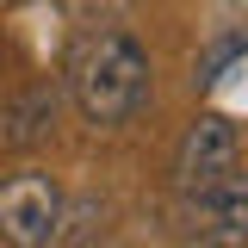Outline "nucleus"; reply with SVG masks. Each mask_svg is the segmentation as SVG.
<instances>
[{"label":"nucleus","instance_id":"nucleus-5","mask_svg":"<svg viewBox=\"0 0 248 248\" xmlns=\"http://www.w3.org/2000/svg\"><path fill=\"white\" fill-rule=\"evenodd\" d=\"M50 130H56V87L44 81L0 106V149H37Z\"/></svg>","mask_w":248,"mask_h":248},{"label":"nucleus","instance_id":"nucleus-1","mask_svg":"<svg viewBox=\"0 0 248 248\" xmlns=\"http://www.w3.org/2000/svg\"><path fill=\"white\" fill-rule=\"evenodd\" d=\"M68 99L81 124L93 130H124L149 106V50L137 44V31L99 25L68 50Z\"/></svg>","mask_w":248,"mask_h":248},{"label":"nucleus","instance_id":"nucleus-2","mask_svg":"<svg viewBox=\"0 0 248 248\" xmlns=\"http://www.w3.org/2000/svg\"><path fill=\"white\" fill-rule=\"evenodd\" d=\"M180 236L199 248H248V168L180 192Z\"/></svg>","mask_w":248,"mask_h":248},{"label":"nucleus","instance_id":"nucleus-7","mask_svg":"<svg viewBox=\"0 0 248 248\" xmlns=\"http://www.w3.org/2000/svg\"><path fill=\"white\" fill-rule=\"evenodd\" d=\"M124 6H130V0H75V13H81V19H93V31H99V25H112Z\"/></svg>","mask_w":248,"mask_h":248},{"label":"nucleus","instance_id":"nucleus-6","mask_svg":"<svg viewBox=\"0 0 248 248\" xmlns=\"http://www.w3.org/2000/svg\"><path fill=\"white\" fill-rule=\"evenodd\" d=\"M242 56H248V25H236V31H223V37H211V50H205V62H199L192 81H199V87H217Z\"/></svg>","mask_w":248,"mask_h":248},{"label":"nucleus","instance_id":"nucleus-4","mask_svg":"<svg viewBox=\"0 0 248 248\" xmlns=\"http://www.w3.org/2000/svg\"><path fill=\"white\" fill-rule=\"evenodd\" d=\"M230 168H242V124L223 118V112H199L174 149V186L192 192V186L223 180Z\"/></svg>","mask_w":248,"mask_h":248},{"label":"nucleus","instance_id":"nucleus-8","mask_svg":"<svg viewBox=\"0 0 248 248\" xmlns=\"http://www.w3.org/2000/svg\"><path fill=\"white\" fill-rule=\"evenodd\" d=\"M230 6H236V13H248V0H230Z\"/></svg>","mask_w":248,"mask_h":248},{"label":"nucleus","instance_id":"nucleus-3","mask_svg":"<svg viewBox=\"0 0 248 248\" xmlns=\"http://www.w3.org/2000/svg\"><path fill=\"white\" fill-rule=\"evenodd\" d=\"M62 211H68V199H62L56 174H44V168H25L0 186V236L13 248H50L62 236Z\"/></svg>","mask_w":248,"mask_h":248}]
</instances>
